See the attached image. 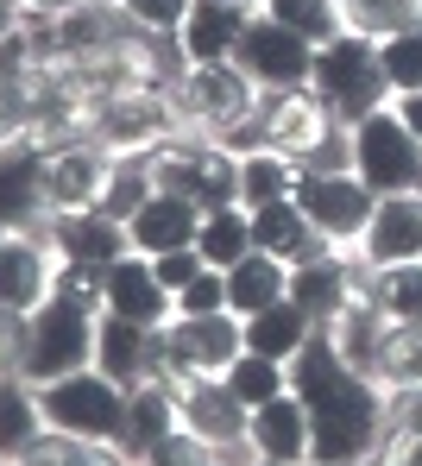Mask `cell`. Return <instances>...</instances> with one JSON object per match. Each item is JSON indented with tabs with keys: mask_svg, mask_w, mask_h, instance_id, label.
Segmentation results:
<instances>
[{
	"mask_svg": "<svg viewBox=\"0 0 422 466\" xmlns=\"http://www.w3.org/2000/svg\"><path fill=\"white\" fill-rule=\"evenodd\" d=\"M45 139L38 133H19L6 152H0V228L13 233H38L51 221V196H45Z\"/></svg>",
	"mask_w": 422,
	"mask_h": 466,
	"instance_id": "cell-9",
	"label": "cell"
},
{
	"mask_svg": "<svg viewBox=\"0 0 422 466\" xmlns=\"http://www.w3.org/2000/svg\"><path fill=\"white\" fill-rule=\"evenodd\" d=\"M19 360H25V315L0 309V379L19 372Z\"/></svg>",
	"mask_w": 422,
	"mask_h": 466,
	"instance_id": "cell-40",
	"label": "cell"
},
{
	"mask_svg": "<svg viewBox=\"0 0 422 466\" xmlns=\"http://www.w3.org/2000/svg\"><path fill=\"white\" fill-rule=\"evenodd\" d=\"M95 366L114 379V385H139V379H158L165 372V353H158V328H139V321H120V315H101L95 328Z\"/></svg>",
	"mask_w": 422,
	"mask_h": 466,
	"instance_id": "cell-18",
	"label": "cell"
},
{
	"mask_svg": "<svg viewBox=\"0 0 422 466\" xmlns=\"http://www.w3.org/2000/svg\"><path fill=\"white\" fill-rule=\"evenodd\" d=\"M38 410H45V429H57V435L120 448V429H126V385H114L101 366H83V372H70V379L38 385Z\"/></svg>",
	"mask_w": 422,
	"mask_h": 466,
	"instance_id": "cell-4",
	"label": "cell"
},
{
	"mask_svg": "<svg viewBox=\"0 0 422 466\" xmlns=\"http://www.w3.org/2000/svg\"><path fill=\"white\" fill-rule=\"evenodd\" d=\"M45 239L57 246V258H70V265H114V258H126L133 252V233L126 221H114V215H101V208H70V215H51L45 221Z\"/></svg>",
	"mask_w": 422,
	"mask_h": 466,
	"instance_id": "cell-16",
	"label": "cell"
},
{
	"mask_svg": "<svg viewBox=\"0 0 422 466\" xmlns=\"http://www.w3.org/2000/svg\"><path fill=\"white\" fill-rule=\"evenodd\" d=\"M296 157L284 152H246L240 157V208H271V202H290L296 196Z\"/></svg>",
	"mask_w": 422,
	"mask_h": 466,
	"instance_id": "cell-28",
	"label": "cell"
},
{
	"mask_svg": "<svg viewBox=\"0 0 422 466\" xmlns=\"http://www.w3.org/2000/svg\"><path fill=\"white\" fill-rule=\"evenodd\" d=\"M183 422H176V379H139L126 385V429H120V454L133 466H146L158 454V441H170Z\"/></svg>",
	"mask_w": 422,
	"mask_h": 466,
	"instance_id": "cell-14",
	"label": "cell"
},
{
	"mask_svg": "<svg viewBox=\"0 0 422 466\" xmlns=\"http://www.w3.org/2000/svg\"><path fill=\"white\" fill-rule=\"evenodd\" d=\"M258 6H234V0H196L183 32H176V51H183V70L189 64H227L240 51V32L253 25Z\"/></svg>",
	"mask_w": 422,
	"mask_h": 466,
	"instance_id": "cell-17",
	"label": "cell"
},
{
	"mask_svg": "<svg viewBox=\"0 0 422 466\" xmlns=\"http://www.w3.org/2000/svg\"><path fill=\"white\" fill-rule=\"evenodd\" d=\"M316 101L335 114L340 127H359L366 114H378V107H391V82H385V64H378V38H366V32H340L328 45H316Z\"/></svg>",
	"mask_w": 422,
	"mask_h": 466,
	"instance_id": "cell-3",
	"label": "cell"
},
{
	"mask_svg": "<svg viewBox=\"0 0 422 466\" xmlns=\"http://www.w3.org/2000/svg\"><path fill=\"white\" fill-rule=\"evenodd\" d=\"M176 422L208 448H234L253 429V410L227 390V379H176Z\"/></svg>",
	"mask_w": 422,
	"mask_h": 466,
	"instance_id": "cell-12",
	"label": "cell"
},
{
	"mask_svg": "<svg viewBox=\"0 0 422 466\" xmlns=\"http://www.w3.org/2000/svg\"><path fill=\"white\" fill-rule=\"evenodd\" d=\"M152 271H158V284L176 297L189 278H202V271H208V258H202L196 246H183V252H158V258H152Z\"/></svg>",
	"mask_w": 422,
	"mask_h": 466,
	"instance_id": "cell-38",
	"label": "cell"
},
{
	"mask_svg": "<svg viewBox=\"0 0 422 466\" xmlns=\"http://www.w3.org/2000/svg\"><path fill=\"white\" fill-rule=\"evenodd\" d=\"M290 297V265L284 258H271V252H246L234 271H227V309L240 315H258L271 309V303H284Z\"/></svg>",
	"mask_w": 422,
	"mask_h": 466,
	"instance_id": "cell-26",
	"label": "cell"
},
{
	"mask_svg": "<svg viewBox=\"0 0 422 466\" xmlns=\"http://www.w3.org/2000/svg\"><path fill=\"white\" fill-rule=\"evenodd\" d=\"M296 208L309 215V228L322 233L328 246H359L366 228H372L378 196L353 170H335V177H296Z\"/></svg>",
	"mask_w": 422,
	"mask_h": 466,
	"instance_id": "cell-8",
	"label": "cell"
},
{
	"mask_svg": "<svg viewBox=\"0 0 422 466\" xmlns=\"http://www.w3.org/2000/svg\"><path fill=\"white\" fill-rule=\"evenodd\" d=\"M378 309L391 315L397 328H422V258L417 265H385L378 271Z\"/></svg>",
	"mask_w": 422,
	"mask_h": 466,
	"instance_id": "cell-33",
	"label": "cell"
},
{
	"mask_svg": "<svg viewBox=\"0 0 422 466\" xmlns=\"http://www.w3.org/2000/svg\"><path fill=\"white\" fill-rule=\"evenodd\" d=\"M385 334H391V315L378 309V303H347V309L328 321V340L340 347V360L353 366V372H378V353H385Z\"/></svg>",
	"mask_w": 422,
	"mask_h": 466,
	"instance_id": "cell-24",
	"label": "cell"
},
{
	"mask_svg": "<svg viewBox=\"0 0 422 466\" xmlns=\"http://www.w3.org/2000/svg\"><path fill=\"white\" fill-rule=\"evenodd\" d=\"M234 64L258 82V88H309L316 76V45L290 25H277L271 13H253V25L240 32Z\"/></svg>",
	"mask_w": 422,
	"mask_h": 466,
	"instance_id": "cell-7",
	"label": "cell"
},
{
	"mask_svg": "<svg viewBox=\"0 0 422 466\" xmlns=\"http://www.w3.org/2000/svg\"><path fill=\"white\" fill-rule=\"evenodd\" d=\"M114 6H120L126 25H139V32H170V38H176L196 0H114Z\"/></svg>",
	"mask_w": 422,
	"mask_h": 466,
	"instance_id": "cell-36",
	"label": "cell"
},
{
	"mask_svg": "<svg viewBox=\"0 0 422 466\" xmlns=\"http://www.w3.org/2000/svg\"><path fill=\"white\" fill-rule=\"evenodd\" d=\"M158 353H165V379H221L240 353H246V328L240 315H170L158 328Z\"/></svg>",
	"mask_w": 422,
	"mask_h": 466,
	"instance_id": "cell-6",
	"label": "cell"
},
{
	"mask_svg": "<svg viewBox=\"0 0 422 466\" xmlns=\"http://www.w3.org/2000/svg\"><path fill=\"white\" fill-rule=\"evenodd\" d=\"M359 258L366 265H417L422 258V196H378L372 208V228L359 239Z\"/></svg>",
	"mask_w": 422,
	"mask_h": 466,
	"instance_id": "cell-19",
	"label": "cell"
},
{
	"mask_svg": "<svg viewBox=\"0 0 422 466\" xmlns=\"http://www.w3.org/2000/svg\"><path fill=\"white\" fill-rule=\"evenodd\" d=\"M221 379H227V390H234L246 410H258V403H271V397L290 390V366H284V360H265V353H240Z\"/></svg>",
	"mask_w": 422,
	"mask_h": 466,
	"instance_id": "cell-30",
	"label": "cell"
},
{
	"mask_svg": "<svg viewBox=\"0 0 422 466\" xmlns=\"http://www.w3.org/2000/svg\"><path fill=\"white\" fill-rule=\"evenodd\" d=\"M253 246L271 252V258H284V265H309V258L335 252L322 233L309 228V215L296 208V196L290 202H271V208H253Z\"/></svg>",
	"mask_w": 422,
	"mask_h": 466,
	"instance_id": "cell-23",
	"label": "cell"
},
{
	"mask_svg": "<svg viewBox=\"0 0 422 466\" xmlns=\"http://www.w3.org/2000/svg\"><path fill=\"white\" fill-rule=\"evenodd\" d=\"M234 6H258V0H234Z\"/></svg>",
	"mask_w": 422,
	"mask_h": 466,
	"instance_id": "cell-45",
	"label": "cell"
},
{
	"mask_svg": "<svg viewBox=\"0 0 422 466\" xmlns=\"http://www.w3.org/2000/svg\"><path fill=\"white\" fill-rule=\"evenodd\" d=\"M208 466H227V461H221V454H215V461H208Z\"/></svg>",
	"mask_w": 422,
	"mask_h": 466,
	"instance_id": "cell-46",
	"label": "cell"
},
{
	"mask_svg": "<svg viewBox=\"0 0 422 466\" xmlns=\"http://www.w3.org/2000/svg\"><path fill=\"white\" fill-rule=\"evenodd\" d=\"M183 114L189 120H202V127H215V133H227L234 120H246L258 107V82L227 57V64H189L183 70Z\"/></svg>",
	"mask_w": 422,
	"mask_h": 466,
	"instance_id": "cell-10",
	"label": "cell"
},
{
	"mask_svg": "<svg viewBox=\"0 0 422 466\" xmlns=\"http://www.w3.org/2000/svg\"><path fill=\"white\" fill-rule=\"evenodd\" d=\"M196 252L215 265V271H234L253 246V215L240 208V202H227V208H215V215H202V233H196Z\"/></svg>",
	"mask_w": 422,
	"mask_h": 466,
	"instance_id": "cell-29",
	"label": "cell"
},
{
	"mask_svg": "<svg viewBox=\"0 0 422 466\" xmlns=\"http://www.w3.org/2000/svg\"><path fill=\"white\" fill-rule=\"evenodd\" d=\"M45 435V410H38V385H25L19 372L0 379V461L13 466L32 441Z\"/></svg>",
	"mask_w": 422,
	"mask_h": 466,
	"instance_id": "cell-27",
	"label": "cell"
},
{
	"mask_svg": "<svg viewBox=\"0 0 422 466\" xmlns=\"http://www.w3.org/2000/svg\"><path fill=\"white\" fill-rule=\"evenodd\" d=\"M391 107H397V120L417 133V146H422V88H410V95H391Z\"/></svg>",
	"mask_w": 422,
	"mask_h": 466,
	"instance_id": "cell-41",
	"label": "cell"
},
{
	"mask_svg": "<svg viewBox=\"0 0 422 466\" xmlns=\"http://www.w3.org/2000/svg\"><path fill=\"white\" fill-rule=\"evenodd\" d=\"M107 170H114V152L95 139H76V146H57L51 164H45V196H51V215H70V208H95L101 189H107Z\"/></svg>",
	"mask_w": 422,
	"mask_h": 466,
	"instance_id": "cell-15",
	"label": "cell"
},
{
	"mask_svg": "<svg viewBox=\"0 0 422 466\" xmlns=\"http://www.w3.org/2000/svg\"><path fill=\"white\" fill-rule=\"evenodd\" d=\"M25 6H38V0H25ZM45 6H57V13H64V6H76V0H45Z\"/></svg>",
	"mask_w": 422,
	"mask_h": 466,
	"instance_id": "cell-43",
	"label": "cell"
},
{
	"mask_svg": "<svg viewBox=\"0 0 422 466\" xmlns=\"http://www.w3.org/2000/svg\"><path fill=\"white\" fill-rule=\"evenodd\" d=\"M290 390L309 410V461L366 466L378 454V441H385V385L340 360L328 328H316V340L290 360Z\"/></svg>",
	"mask_w": 422,
	"mask_h": 466,
	"instance_id": "cell-1",
	"label": "cell"
},
{
	"mask_svg": "<svg viewBox=\"0 0 422 466\" xmlns=\"http://www.w3.org/2000/svg\"><path fill=\"white\" fill-rule=\"evenodd\" d=\"M208 461H215V448H208L202 435H189V429H176L170 441H158V454H152L146 466H208Z\"/></svg>",
	"mask_w": 422,
	"mask_h": 466,
	"instance_id": "cell-39",
	"label": "cell"
},
{
	"mask_svg": "<svg viewBox=\"0 0 422 466\" xmlns=\"http://www.w3.org/2000/svg\"><path fill=\"white\" fill-rule=\"evenodd\" d=\"M221 309H227V271H215V265L176 290V315H221Z\"/></svg>",
	"mask_w": 422,
	"mask_h": 466,
	"instance_id": "cell-37",
	"label": "cell"
},
{
	"mask_svg": "<svg viewBox=\"0 0 422 466\" xmlns=\"http://www.w3.org/2000/svg\"><path fill=\"white\" fill-rule=\"evenodd\" d=\"M258 13H271L277 25L303 32L309 45H328V38H340V32H347L340 0H258Z\"/></svg>",
	"mask_w": 422,
	"mask_h": 466,
	"instance_id": "cell-31",
	"label": "cell"
},
{
	"mask_svg": "<svg viewBox=\"0 0 422 466\" xmlns=\"http://www.w3.org/2000/svg\"><path fill=\"white\" fill-rule=\"evenodd\" d=\"M95 328L101 309L70 297V290H51L38 309L25 315V360H19V379L25 385H51V379H70L95 366Z\"/></svg>",
	"mask_w": 422,
	"mask_h": 466,
	"instance_id": "cell-2",
	"label": "cell"
},
{
	"mask_svg": "<svg viewBox=\"0 0 422 466\" xmlns=\"http://www.w3.org/2000/svg\"><path fill=\"white\" fill-rule=\"evenodd\" d=\"M57 290V246L38 233H13L0 246V309H19L32 315L45 297Z\"/></svg>",
	"mask_w": 422,
	"mask_h": 466,
	"instance_id": "cell-13",
	"label": "cell"
},
{
	"mask_svg": "<svg viewBox=\"0 0 422 466\" xmlns=\"http://www.w3.org/2000/svg\"><path fill=\"white\" fill-rule=\"evenodd\" d=\"M133 252H146V258H158V252H183V246H196V233H202V208L189 202V196H176V189H158L133 221Z\"/></svg>",
	"mask_w": 422,
	"mask_h": 466,
	"instance_id": "cell-20",
	"label": "cell"
},
{
	"mask_svg": "<svg viewBox=\"0 0 422 466\" xmlns=\"http://www.w3.org/2000/svg\"><path fill=\"white\" fill-rule=\"evenodd\" d=\"M340 19L366 38H391L422 19V0H340Z\"/></svg>",
	"mask_w": 422,
	"mask_h": 466,
	"instance_id": "cell-34",
	"label": "cell"
},
{
	"mask_svg": "<svg viewBox=\"0 0 422 466\" xmlns=\"http://www.w3.org/2000/svg\"><path fill=\"white\" fill-rule=\"evenodd\" d=\"M246 441L258 448V461L303 466V461H309V410H303V397H296V390H284V397L258 403Z\"/></svg>",
	"mask_w": 422,
	"mask_h": 466,
	"instance_id": "cell-22",
	"label": "cell"
},
{
	"mask_svg": "<svg viewBox=\"0 0 422 466\" xmlns=\"http://www.w3.org/2000/svg\"><path fill=\"white\" fill-rule=\"evenodd\" d=\"M13 139H19V133H13V127H6V120H0V152H6V146H13Z\"/></svg>",
	"mask_w": 422,
	"mask_h": 466,
	"instance_id": "cell-42",
	"label": "cell"
},
{
	"mask_svg": "<svg viewBox=\"0 0 422 466\" xmlns=\"http://www.w3.org/2000/svg\"><path fill=\"white\" fill-rule=\"evenodd\" d=\"M353 271H359V258H340V252H322L309 265H290V303L309 315L316 328H328L347 309V297H353Z\"/></svg>",
	"mask_w": 422,
	"mask_h": 466,
	"instance_id": "cell-21",
	"label": "cell"
},
{
	"mask_svg": "<svg viewBox=\"0 0 422 466\" xmlns=\"http://www.w3.org/2000/svg\"><path fill=\"white\" fill-rule=\"evenodd\" d=\"M6 239H13V228H0V246H6Z\"/></svg>",
	"mask_w": 422,
	"mask_h": 466,
	"instance_id": "cell-44",
	"label": "cell"
},
{
	"mask_svg": "<svg viewBox=\"0 0 422 466\" xmlns=\"http://www.w3.org/2000/svg\"><path fill=\"white\" fill-rule=\"evenodd\" d=\"M0 466H6V461H0Z\"/></svg>",
	"mask_w": 422,
	"mask_h": 466,
	"instance_id": "cell-49",
	"label": "cell"
},
{
	"mask_svg": "<svg viewBox=\"0 0 422 466\" xmlns=\"http://www.w3.org/2000/svg\"><path fill=\"white\" fill-rule=\"evenodd\" d=\"M240 328H246V353L284 360V366H290V360H296V353L316 340V321L296 309L290 297H284V303H271V309H258V315H246Z\"/></svg>",
	"mask_w": 422,
	"mask_h": 466,
	"instance_id": "cell-25",
	"label": "cell"
},
{
	"mask_svg": "<svg viewBox=\"0 0 422 466\" xmlns=\"http://www.w3.org/2000/svg\"><path fill=\"white\" fill-rule=\"evenodd\" d=\"M347 133H353V177L372 196H422V146L397 120V107H378Z\"/></svg>",
	"mask_w": 422,
	"mask_h": 466,
	"instance_id": "cell-5",
	"label": "cell"
},
{
	"mask_svg": "<svg viewBox=\"0 0 422 466\" xmlns=\"http://www.w3.org/2000/svg\"><path fill=\"white\" fill-rule=\"evenodd\" d=\"M258 466H284V461H258Z\"/></svg>",
	"mask_w": 422,
	"mask_h": 466,
	"instance_id": "cell-48",
	"label": "cell"
},
{
	"mask_svg": "<svg viewBox=\"0 0 422 466\" xmlns=\"http://www.w3.org/2000/svg\"><path fill=\"white\" fill-rule=\"evenodd\" d=\"M303 466H328V461H303Z\"/></svg>",
	"mask_w": 422,
	"mask_h": 466,
	"instance_id": "cell-47",
	"label": "cell"
},
{
	"mask_svg": "<svg viewBox=\"0 0 422 466\" xmlns=\"http://www.w3.org/2000/svg\"><path fill=\"white\" fill-rule=\"evenodd\" d=\"M101 315H120V321H139V328H165L176 315V297L158 284L146 252H126V258H114L101 271Z\"/></svg>",
	"mask_w": 422,
	"mask_h": 466,
	"instance_id": "cell-11",
	"label": "cell"
},
{
	"mask_svg": "<svg viewBox=\"0 0 422 466\" xmlns=\"http://www.w3.org/2000/svg\"><path fill=\"white\" fill-rule=\"evenodd\" d=\"M372 379H378L385 390H422V328H397V321H391Z\"/></svg>",
	"mask_w": 422,
	"mask_h": 466,
	"instance_id": "cell-32",
	"label": "cell"
},
{
	"mask_svg": "<svg viewBox=\"0 0 422 466\" xmlns=\"http://www.w3.org/2000/svg\"><path fill=\"white\" fill-rule=\"evenodd\" d=\"M378 64H385L391 95L422 88V19H417V25H404V32H391V38H378Z\"/></svg>",
	"mask_w": 422,
	"mask_h": 466,
	"instance_id": "cell-35",
	"label": "cell"
}]
</instances>
